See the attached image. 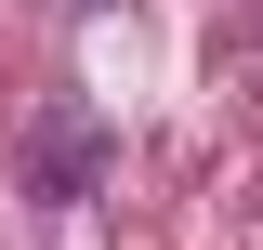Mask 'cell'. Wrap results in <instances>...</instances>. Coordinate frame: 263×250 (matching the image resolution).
Here are the masks:
<instances>
[{"label": "cell", "mask_w": 263, "mask_h": 250, "mask_svg": "<svg viewBox=\"0 0 263 250\" xmlns=\"http://www.w3.org/2000/svg\"><path fill=\"white\" fill-rule=\"evenodd\" d=\"M105 171H119V132H105L92 105H40V132H27V185L66 211V198H92Z\"/></svg>", "instance_id": "1"}]
</instances>
